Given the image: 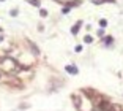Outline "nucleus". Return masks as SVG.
Instances as JSON below:
<instances>
[{"instance_id":"nucleus-1","label":"nucleus","mask_w":123,"mask_h":111,"mask_svg":"<svg viewBox=\"0 0 123 111\" xmlns=\"http://www.w3.org/2000/svg\"><path fill=\"white\" fill-rule=\"evenodd\" d=\"M66 71H70V73H73V75H76L77 73V68H76V67H66Z\"/></svg>"},{"instance_id":"nucleus-2","label":"nucleus","mask_w":123,"mask_h":111,"mask_svg":"<svg viewBox=\"0 0 123 111\" xmlns=\"http://www.w3.org/2000/svg\"><path fill=\"white\" fill-rule=\"evenodd\" d=\"M77 30H79V26H74L73 29H71V32H73V33H77Z\"/></svg>"},{"instance_id":"nucleus-3","label":"nucleus","mask_w":123,"mask_h":111,"mask_svg":"<svg viewBox=\"0 0 123 111\" xmlns=\"http://www.w3.org/2000/svg\"><path fill=\"white\" fill-rule=\"evenodd\" d=\"M99 26H101V27H106V26H107V22H106V19H103V21L99 22Z\"/></svg>"},{"instance_id":"nucleus-4","label":"nucleus","mask_w":123,"mask_h":111,"mask_svg":"<svg viewBox=\"0 0 123 111\" xmlns=\"http://www.w3.org/2000/svg\"><path fill=\"white\" fill-rule=\"evenodd\" d=\"M84 41H85V43H90L91 38H90V37H85V38H84Z\"/></svg>"},{"instance_id":"nucleus-5","label":"nucleus","mask_w":123,"mask_h":111,"mask_svg":"<svg viewBox=\"0 0 123 111\" xmlns=\"http://www.w3.org/2000/svg\"><path fill=\"white\" fill-rule=\"evenodd\" d=\"M0 78H2V75H0Z\"/></svg>"}]
</instances>
